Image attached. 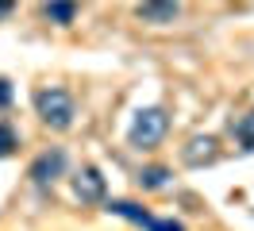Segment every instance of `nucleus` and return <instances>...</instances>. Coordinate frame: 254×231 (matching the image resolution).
Returning <instances> with one entry per match:
<instances>
[{
    "label": "nucleus",
    "instance_id": "f257e3e1",
    "mask_svg": "<svg viewBox=\"0 0 254 231\" xmlns=\"http://www.w3.org/2000/svg\"><path fill=\"white\" fill-rule=\"evenodd\" d=\"M166 127H170V116L162 112V108H139L135 112V120H131V147H139V151H150V147H158L162 139H166Z\"/></svg>",
    "mask_w": 254,
    "mask_h": 231
},
{
    "label": "nucleus",
    "instance_id": "f03ea898",
    "mask_svg": "<svg viewBox=\"0 0 254 231\" xmlns=\"http://www.w3.org/2000/svg\"><path fill=\"white\" fill-rule=\"evenodd\" d=\"M35 108H39L43 123L54 127V131H65L73 123V96L65 89H39L35 92Z\"/></svg>",
    "mask_w": 254,
    "mask_h": 231
},
{
    "label": "nucleus",
    "instance_id": "7ed1b4c3",
    "mask_svg": "<svg viewBox=\"0 0 254 231\" xmlns=\"http://www.w3.org/2000/svg\"><path fill=\"white\" fill-rule=\"evenodd\" d=\"M27 173H31L35 185H50L54 177H62V173H65V151H62V147L43 151V154L31 162V169H27Z\"/></svg>",
    "mask_w": 254,
    "mask_h": 231
},
{
    "label": "nucleus",
    "instance_id": "20e7f679",
    "mask_svg": "<svg viewBox=\"0 0 254 231\" xmlns=\"http://www.w3.org/2000/svg\"><path fill=\"white\" fill-rule=\"evenodd\" d=\"M73 189H77V197H81V200H100V197H104V177H100V169L85 166V169L77 173Z\"/></svg>",
    "mask_w": 254,
    "mask_h": 231
},
{
    "label": "nucleus",
    "instance_id": "39448f33",
    "mask_svg": "<svg viewBox=\"0 0 254 231\" xmlns=\"http://www.w3.org/2000/svg\"><path fill=\"white\" fill-rule=\"evenodd\" d=\"M181 158H185L189 166H204V162H212V158H216V139H212V135H196L189 147L181 151Z\"/></svg>",
    "mask_w": 254,
    "mask_h": 231
},
{
    "label": "nucleus",
    "instance_id": "423d86ee",
    "mask_svg": "<svg viewBox=\"0 0 254 231\" xmlns=\"http://www.w3.org/2000/svg\"><path fill=\"white\" fill-rule=\"evenodd\" d=\"M139 15L150 19V23H166V19L177 15V0H146L143 8H139Z\"/></svg>",
    "mask_w": 254,
    "mask_h": 231
},
{
    "label": "nucleus",
    "instance_id": "0eeeda50",
    "mask_svg": "<svg viewBox=\"0 0 254 231\" xmlns=\"http://www.w3.org/2000/svg\"><path fill=\"white\" fill-rule=\"evenodd\" d=\"M108 212L124 216V220H131V224H143V228H146V220H150V212L139 208V204H131V200H108Z\"/></svg>",
    "mask_w": 254,
    "mask_h": 231
},
{
    "label": "nucleus",
    "instance_id": "6e6552de",
    "mask_svg": "<svg viewBox=\"0 0 254 231\" xmlns=\"http://www.w3.org/2000/svg\"><path fill=\"white\" fill-rule=\"evenodd\" d=\"M166 181H170V169L166 166H143L139 169V185L143 189H166Z\"/></svg>",
    "mask_w": 254,
    "mask_h": 231
},
{
    "label": "nucleus",
    "instance_id": "1a4fd4ad",
    "mask_svg": "<svg viewBox=\"0 0 254 231\" xmlns=\"http://www.w3.org/2000/svg\"><path fill=\"white\" fill-rule=\"evenodd\" d=\"M47 15L54 19V23H73L77 4H73V0H50V4H47Z\"/></svg>",
    "mask_w": 254,
    "mask_h": 231
},
{
    "label": "nucleus",
    "instance_id": "9d476101",
    "mask_svg": "<svg viewBox=\"0 0 254 231\" xmlns=\"http://www.w3.org/2000/svg\"><path fill=\"white\" fill-rule=\"evenodd\" d=\"M235 139L243 143V151H254V112H247V116L235 123Z\"/></svg>",
    "mask_w": 254,
    "mask_h": 231
},
{
    "label": "nucleus",
    "instance_id": "9b49d317",
    "mask_svg": "<svg viewBox=\"0 0 254 231\" xmlns=\"http://www.w3.org/2000/svg\"><path fill=\"white\" fill-rule=\"evenodd\" d=\"M19 147V139H16V131L8 127V123H0V158H8V154Z\"/></svg>",
    "mask_w": 254,
    "mask_h": 231
},
{
    "label": "nucleus",
    "instance_id": "f8f14e48",
    "mask_svg": "<svg viewBox=\"0 0 254 231\" xmlns=\"http://www.w3.org/2000/svg\"><path fill=\"white\" fill-rule=\"evenodd\" d=\"M146 231H185V228H181L177 220H154V216H150V220H146Z\"/></svg>",
    "mask_w": 254,
    "mask_h": 231
},
{
    "label": "nucleus",
    "instance_id": "ddd939ff",
    "mask_svg": "<svg viewBox=\"0 0 254 231\" xmlns=\"http://www.w3.org/2000/svg\"><path fill=\"white\" fill-rule=\"evenodd\" d=\"M8 104H12V81L0 77V108H8Z\"/></svg>",
    "mask_w": 254,
    "mask_h": 231
},
{
    "label": "nucleus",
    "instance_id": "4468645a",
    "mask_svg": "<svg viewBox=\"0 0 254 231\" xmlns=\"http://www.w3.org/2000/svg\"><path fill=\"white\" fill-rule=\"evenodd\" d=\"M12 8H16V0H0V19H4V15H12Z\"/></svg>",
    "mask_w": 254,
    "mask_h": 231
}]
</instances>
